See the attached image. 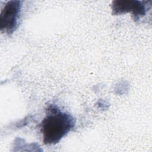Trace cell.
<instances>
[{
  "label": "cell",
  "instance_id": "6da1fadb",
  "mask_svg": "<svg viewBox=\"0 0 152 152\" xmlns=\"http://www.w3.org/2000/svg\"><path fill=\"white\" fill-rule=\"evenodd\" d=\"M75 125L74 118L61 110L56 105L48 106L46 116L40 124L43 142L46 145H55L71 131Z\"/></svg>",
  "mask_w": 152,
  "mask_h": 152
},
{
  "label": "cell",
  "instance_id": "7a4b0ae2",
  "mask_svg": "<svg viewBox=\"0 0 152 152\" xmlns=\"http://www.w3.org/2000/svg\"><path fill=\"white\" fill-rule=\"evenodd\" d=\"M21 1H8L0 14V28L2 32L11 35L17 28L21 11Z\"/></svg>",
  "mask_w": 152,
  "mask_h": 152
},
{
  "label": "cell",
  "instance_id": "3957f363",
  "mask_svg": "<svg viewBox=\"0 0 152 152\" xmlns=\"http://www.w3.org/2000/svg\"><path fill=\"white\" fill-rule=\"evenodd\" d=\"M145 1H114L112 4V10L113 15H121L126 12H131L133 18L138 21L144 17L148 10L144 4Z\"/></svg>",
  "mask_w": 152,
  "mask_h": 152
}]
</instances>
